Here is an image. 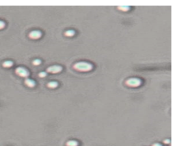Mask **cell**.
<instances>
[{
	"mask_svg": "<svg viewBox=\"0 0 175 146\" xmlns=\"http://www.w3.org/2000/svg\"><path fill=\"white\" fill-rule=\"evenodd\" d=\"M94 66L88 61H78L73 65V68L74 70L81 72H90L93 69Z\"/></svg>",
	"mask_w": 175,
	"mask_h": 146,
	"instance_id": "6da1fadb",
	"label": "cell"
},
{
	"mask_svg": "<svg viewBox=\"0 0 175 146\" xmlns=\"http://www.w3.org/2000/svg\"><path fill=\"white\" fill-rule=\"evenodd\" d=\"M47 76V72H44V71H42V72H39L38 73V76L40 78H45L46 76Z\"/></svg>",
	"mask_w": 175,
	"mask_h": 146,
	"instance_id": "4fadbf2b",
	"label": "cell"
},
{
	"mask_svg": "<svg viewBox=\"0 0 175 146\" xmlns=\"http://www.w3.org/2000/svg\"><path fill=\"white\" fill-rule=\"evenodd\" d=\"M43 36V33L40 30H38V29H35V30H33L30 32V33L29 34V38L32 39V40H38V39H40V38L42 37Z\"/></svg>",
	"mask_w": 175,
	"mask_h": 146,
	"instance_id": "5b68a950",
	"label": "cell"
},
{
	"mask_svg": "<svg viewBox=\"0 0 175 146\" xmlns=\"http://www.w3.org/2000/svg\"><path fill=\"white\" fill-rule=\"evenodd\" d=\"M118 9L123 12H128L131 9V8L130 6H121L118 7Z\"/></svg>",
	"mask_w": 175,
	"mask_h": 146,
	"instance_id": "8fae6325",
	"label": "cell"
},
{
	"mask_svg": "<svg viewBox=\"0 0 175 146\" xmlns=\"http://www.w3.org/2000/svg\"><path fill=\"white\" fill-rule=\"evenodd\" d=\"M14 63L12 61L10 60H7L5 61L3 63V66L5 68H10L13 66Z\"/></svg>",
	"mask_w": 175,
	"mask_h": 146,
	"instance_id": "30bf717a",
	"label": "cell"
},
{
	"mask_svg": "<svg viewBox=\"0 0 175 146\" xmlns=\"http://www.w3.org/2000/svg\"><path fill=\"white\" fill-rule=\"evenodd\" d=\"M42 64V61L40 59H36L32 61V64L34 66H39Z\"/></svg>",
	"mask_w": 175,
	"mask_h": 146,
	"instance_id": "7c38bea8",
	"label": "cell"
},
{
	"mask_svg": "<svg viewBox=\"0 0 175 146\" xmlns=\"http://www.w3.org/2000/svg\"><path fill=\"white\" fill-rule=\"evenodd\" d=\"M164 143L165 144H170V140L168 139H165L164 141Z\"/></svg>",
	"mask_w": 175,
	"mask_h": 146,
	"instance_id": "9a60e30c",
	"label": "cell"
},
{
	"mask_svg": "<svg viewBox=\"0 0 175 146\" xmlns=\"http://www.w3.org/2000/svg\"><path fill=\"white\" fill-rule=\"evenodd\" d=\"M59 83L58 81H50L49 83H47V86L48 88H50V89H56L58 87Z\"/></svg>",
	"mask_w": 175,
	"mask_h": 146,
	"instance_id": "52a82bcc",
	"label": "cell"
},
{
	"mask_svg": "<svg viewBox=\"0 0 175 146\" xmlns=\"http://www.w3.org/2000/svg\"><path fill=\"white\" fill-rule=\"evenodd\" d=\"M5 26H6L5 23L4 22L3 20H0V29H3V28H4Z\"/></svg>",
	"mask_w": 175,
	"mask_h": 146,
	"instance_id": "5bb4252c",
	"label": "cell"
},
{
	"mask_svg": "<svg viewBox=\"0 0 175 146\" xmlns=\"http://www.w3.org/2000/svg\"><path fill=\"white\" fill-rule=\"evenodd\" d=\"M142 81L140 79L137 77L129 78L125 81V85L129 88H137L142 85Z\"/></svg>",
	"mask_w": 175,
	"mask_h": 146,
	"instance_id": "7a4b0ae2",
	"label": "cell"
},
{
	"mask_svg": "<svg viewBox=\"0 0 175 146\" xmlns=\"http://www.w3.org/2000/svg\"><path fill=\"white\" fill-rule=\"evenodd\" d=\"M63 68L60 65H53L47 68V72L51 74H58L62 71Z\"/></svg>",
	"mask_w": 175,
	"mask_h": 146,
	"instance_id": "3957f363",
	"label": "cell"
},
{
	"mask_svg": "<svg viewBox=\"0 0 175 146\" xmlns=\"http://www.w3.org/2000/svg\"><path fill=\"white\" fill-rule=\"evenodd\" d=\"M25 84L27 87L29 88H34L36 85V81L31 79H29V78H26L25 80Z\"/></svg>",
	"mask_w": 175,
	"mask_h": 146,
	"instance_id": "8992f818",
	"label": "cell"
},
{
	"mask_svg": "<svg viewBox=\"0 0 175 146\" xmlns=\"http://www.w3.org/2000/svg\"><path fill=\"white\" fill-rule=\"evenodd\" d=\"M75 34H76V32L73 29H68L64 33V36H66V37H73L75 35Z\"/></svg>",
	"mask_w": 175,
	"mask_h": 146,
	"instance_id": "ba28073f",
	"label": "cell"
},
{
	"mask_svg": "<svg viewBox=\"0 0 175 146\" xmlns=\"http://www.w3.org/2000/svg\"><path fill=\"white\" fill-rule=\"evenodd\" d=\"M152 146H162V145L160 143H155L152 145Z\"/></svg>",
	"mask_w": 175,
	"mask_h": 146,
	"instance_id": "2e32d148",
	"label": "cell"
},
{
	"mask_svg": "<svg viewBox=\"0 0 175 146\" xmlns=\"http://www.w3.org/2000/svg\"><path fill=\"white\" fill-rule=\"evenodd\" d=\"M66 146H78L79 142L76 140H69L66 143Z\"/></svg>",
	"mask_w": 175,
	"mask_h": 146,
	"instance_id": "9c48e42d",
	"label": "cell"
},
{
	"mask_svg": "<svg viewBox=\"0 0 175 146\" xmlns=\"http://www.w3.org/2000/svg\"><path fill=\"white\" fill-rule=\"evenodd\" d=\"M15 72L17 75L20 76L21 77H23V78H27L29 75V70L24 67L16 68Z\"/></svg>",
	"mask_w": 175,
	"mask_h": 146,
	"instance_id": "277c9868",
	"label": "cell"
}]
</instances>
